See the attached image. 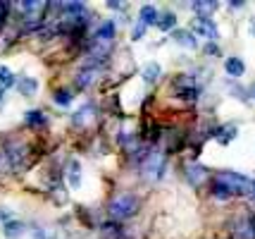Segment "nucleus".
<instances>
[{"instance_id":"b1692460","label":"nucleus","mask_w":255,"mask_h":239,"mask_svg":"<svg viewBox=\"0 0 255 239\" xmlns=\"http://www.w3.org/2000/svg\"><path fill=\"white\" fill-rule=\"evenodd\" d=\"M7 14H10V5H7V2H0V26L5 24Z\"/></svg>"},{"instance_id":"4be33fe9","label":"nucleus","mask_w":255,"mask_h":239,"mask_svg":"<svg viewBox=\"0 0 255 239\" xmlns=\"http://www.w3.org/2000/svg\"><path fill=\"white\" fill-rule=\"evenodd\" d=\"M33 239H55V235L48 228H36L33 230Z\"/></svg>"},{"instance_id":"f257e3e1","label":"nucleus","mask_w":255,"mask_h":239,"mask_svg":"<svg viewBox=\"0 0 255 239\" xmlns=\"http://www.w3.org/2000/svg\"><path fill=\"white\" fill-rule=\"evenodd\" d=\"M248 187H251L248 177H244V175H239V172H234V170H224L212 177L210 192L217 199H232V196L248 194Z\"/></svg>"},{"instance_id":"a211bd4d","label":"nucleus","mask_w":255,"mask_h":239,"mask_svg":"<svg viewBox=\"0 0 255 239\" xmlns=\"http://www.w3.org/2000/svg\"><path fill=\"white\" fill-rule=\"evenodd\" d=\"M17 86H19L22 96H33V93H36V89H38V81L31 79V77H22V81H19Z\"/></svg>"},{"instance_id":"c756f323","label":"nucleus","mask_w":255,"mask_h":239,"mask_svg":"<svg viewBox=\"0 0 255 239\" xmlns=\"http://www.w3.org/2000/svg\"><path fill=\"white\" fill-rule=\"evenodd\" d=\"M0 103H2V89H0Z\"/></svg>"},{"instance_id":"4468645a","label":"nucleus","mask_w":255,"mask_h":239,"mask_svg":"<svg viewBox=\"0 0 255 239\" xmlns=\"http://www.w3.org/2000/svg\"><path fill=\"white\" fill-rule=\"evenodd\" d=\"M24 122H26L29 127H45L48 117H45L41 110H29V113H26V117H24Z\"/></svg>"},{"instance_id":"f03ea898","label":"nucleus","mask_w":255,"mask_h":239,"mask_svg":"<svg viewBox=\"0 0 255 239\" xmlns=\"http://www.w3.org/2000/svg\"><path fill=\"white\" fill-rule=\"evenodd\" d=\"M138 208H141V201H138L133 194L124 192V194H117V196L110 199L108 216H110V220H115V223H122V220H129V218L136 216Z\"/></svg>"},{"instance_id":"9d476101","label":"nucleus","mask_w":255,"mask_h":239,"mask_svg":"<svg viewBox=\"0 0 255 239\" xmlns=\"http://www.w3.org/2000/svg\"><path fill=\"white\" fill-rule=\"evenodd\" d=\"M174 41H177L179 46H186V48H196V46H198L196 34H193L191 29H177V31H174Z\"/></svg>"},{"instance_id":"412c9836","label":"nucleus","mask_w":255,"mask_h":239,"mask_svg":"<svg viewBox=\"0 0 255 239\" xmlns=\"http://www.w3.org/2000/svg\"><path fill=\"white\" fill-rule=\"evenodd\" d=\"M53 101H55L57 105H69V103L74 101V96H72L69 89H57L55 96H53Z\"/></svg>"},{"instance_id":"7ed1b4c3","label":"nucleus","mask_w":255,"mask_h":239,"mask_svg":"<svg viewBox=\"0 0 255 239\" xmlns=\"http://www.w3.org/2000/svg\"><path fill=\"white\" fill-rule=\"evenodd\" d=\"M5 158L10 163V172H22L26 165H29V146L22 144V141H7L5 148H2Z\"/></svg>"},{"instance_id":"c85d7f7f","label":"nucleus","mask_w":255,"mask_h":239,"mask_svg":"<svg viewBox=\"0 0 255 239\" xmlns=\"http://www.w3.org/2000/svg\"><path fill=\"white\" fill-rule=\"evenodd\" d=\"M251 31H253V34H255V19H253V26H251Z\"/></svg>"},{"instance_id":"6ab92c4d","label":"nucleus","mask_w":255,"mask_h":239,"mask_svg":"<svg viewBox=\"0 0 255 239\" xmlns=\"http://www.w3.org/2000/svg\"><path fill=\"white\" fill-rule=\"evenodd\" d=\"M174 24H177V17H174L172 12H165V14H160V19H157V29H162V31H172V29H174Z\"/></svg>"},{"instance_id":"ddd939ff","label":"nucleus","mask_w":255,"mask_h":239,"mask_svg":"<svg viewBox=\"0 0 255 239\" xmlns=\"http://www.w3.org/2000/svg\"><path fill=\"white\" fill-rule=\"evenodd\" d=\"M200 96V89L193 84V86H179L177 89V98H181V101H198Z\"/></svg>"},{"instance_id":"bb28decb","label":"nucleus","mask_w":255,"mask_h":239,"mask_svg":"<svg viewBox=\"0 0 255 239\" xmlns=\"http://www.w3.org/2000/svg\"><path fill=\"white\" fill-rule=\"evenodd\" d=\"M248 194L255 199V180H251V187H248Z\"/></svg>"},{"instance_id":"423d86ee","label":"nucleus","mask_w":255,"mask_h":239,"mask_svg":"<svg viewBox=\"0 0 255 239\" xmlns=\"http://www.w3.org/2000/svg\"><path fill=\"white\" fill-rule=\"evenodd\" d=\"M96 77H98V69L96 67H84L81 72L77 74V79H74V86H77L79 91H84V89H89L91 84L96 81Z\"/></svg>"},{"instance_id":"20e7f679","label":"nucleus","mask_w":255,"mask_h":239,"mask_svg":"<svg viewBox=\"0 0 255 239\" xmlns=\"http://www.w3.org/2000/svg\"><path fill=\"white\" fill-rule=\"evenodd\" d=\"M165 165H167V160L162 153H148V158L143 160V172H145V177L148 180H160L162 177V172H165Z\"/></svg>"},{"instance_id":"dca6fc26","label":"nucleus","mask_w":255,"mask_h":239,"mask_svg":"<svg viewBox=\"0 0 255 239\" xmlns=\"http://www.w3.org/2000/svg\"><path fill=\"white\" fill-rule=\"evenodd\" d=\"M203 180H208V170H205V168H200V165L189 168V182L193 184V187H200Z\"/></svg>"},{"instance_id":"6e6552de","label":"nucleus","mask_w":255,"mask_h":239,"mask_svg":"<svg viewBox=\"0 0 255 239\" xmlns=\"http://www.w3.org/2000/svg\"><path fill=\"white\" fill-rule=\"evenodd\" d=\"M157 19H160V12H157L155 5H143V7L138 10V24L153 26V24H157Z\"/></svg>"},{"instance_id":"2eb2a0df","label":"nucleus","mask_w":255,"mask_h":239,"mask_svg":"<svg viewBox=\"0 0 255 239\" xmlns=\"http://www.w3.org/2000/svg\"><path fill=\"white\" fill-rule=\"evenodd\" d=\"M191 10L198 12V17H212V12L217 10V2H191Z\"/></svg>"},{"instance_id":"f3484780","label":"nucleus","mask_w":255,"mask_h":239,"mask_svg":"<svg viewBox=\"0 0 255 239\" xmlns=\"http://www.w3.org/2000/svg\"><path fill=\"white\" fill-rule=\"evenodd\" d=\"M160 74H162V67L157 65V62H148L143 69V79L148 81V84H153V81L160 79Z\"/></svg>"},{"instance_id":"9b49d317","label":"nucleus","mask_w":255,"mask_h":239,"mask_svg":"<svg viewBox=\"0 0 255 239\" xmlns=\"http://www.w3.org/2000/svg\"><path fill=\"white\" fill-rule=\"evenodd\" d=\"M2 235H5V239H19L24 235V223H19V220H7V223L2 225Z\"/></svg>"},{"instance_id":"0eeeda50","label":"nucleus","mask_w":255,"mask_h":239,"mask_svg":"<svg viewBox=\"0 0 255 239\" xmlns=\"http://www.w3.org/2000/svg\"><path fill=\"white\" fill-rule=\"evenodd\" d=\"M100 235H103V239H124L122 223H115V220L103 223V225H100Z\"/></svg>"},{"instance_id":"aec40b11","label":"nucleus","mask_w":255,"mask_h":239,"mask_svg":"<svg viewBox=\"0 0 255 239\" xmlns=\"http://www.w3.org/2000/svg\"><path fill=\"white\" fill-rule=\"evenodd\" d=\"M17 79H14V74H12L10 67H5V65H0V86L2 89H7V86H14Z\"/></svg>"},{"instance_id":"cd10ccee","label":"nucleus","mask_w":255,"mask_h":239,"mask_svg":"<svg viewBox=\"0 0 255 239\" xmlns=\"http://www.w3.org/2000/svg\"><path fill=\"white\" fill-rule=\"evenodd\" d=\"M248 91H251V96H253V98H255V81H253V84H251V89H248Z\"/></svg>"},{"instance_id":"a878e982","label":"nucleus","mask_w":255,"mask_h":239,"mask_svg":"<svg viewBox=\"0 0 255 239\" xmlns=\"http://www.w3.org/2000/svg\"><path fill=\"white\" fill-rule=\"evenodd\" d=\"M205 53H212V55H215V53H217V46H215V43H208V48H205Z\"/></svg>"},{"instance_id":"5701e85b","label":"nucleus","mask_w":255,"mask_h":239,"mask_svg":"<svg viewBox=\"0 0 255 239\" xmlns=\"http://www.w3.org/2000/svg\"><path fill=\"white\" fill-rule=\"evenodd\" d=\"M143 34H145V26H143V24H136V26H133V31H131V38H133V41H141V38H143Z\"/></svg>"},{"instance_id":"f8f14e48","label":"nucleus","mask_w":255,"mask_h":239,"mask_svg":"<svg viewBox=\"0 0 255 239\" xmlns=\"http://www.w3.org/2000/svg\"><path fill=\"white\" fill-rule=\"evenodd\" d=\"M67 180H69V187H72V189H77L79 184H81V165H79V160H72V163H69Z\"/></svg>"},{"instance_id":"39448f33","label":"nucleus","mask_w":255,"mask_h":239,"mask_svg":"<svg viewBox=\"0 0 255 239\" xmlns=\"http://www.w3.org/2000/svg\"><path fill=\"white\" fill-rule=\"evenodd\" d=\"M191 31L205 36L210 43H215L220 38V29H217V24L212 22V17H196V24L191 26Z\"/></svg>"},{"instance_id":"1a4fd4ad","label":"nucleus","mask_w":255,"mask_h":239,"mask_svg":"<svg viewBox=\"0 0 255 239\" xmlns=\"http://www.w3.org/2000/svg\"><path fill=\"white\" fill-rule=\"evenodd\" d=\"M224 69H227V74L229 77H234V79H239V77H244V72H246V65H244V60L241 57H227L224 60Z\"/></svg>"},{"instance_id":"393cba45","label":"nucleus","mask_w":255,"mask_h":239,"mask_svg":"<svg viewBox=\"0 0 255 239\" xmlns=\"http://www.w3.org/2000/svg\"><path fill=\"white\" fill-rule=\"evenodd\" d=\"M0 220H2V223H7V220H12V213L7 211V208H0Z\"/></svg>"}]
</instances>
